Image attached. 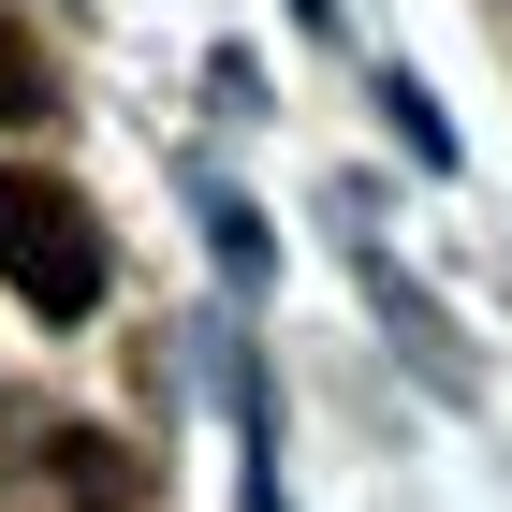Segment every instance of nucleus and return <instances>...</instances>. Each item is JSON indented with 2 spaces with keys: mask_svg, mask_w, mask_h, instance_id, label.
<instances>
[{
  "mask_svg": "<svg viewBox=\"0 0 512 512\" xmlns=\"http://www.w3.org/2000/svg\"><path fill=\"white\" fill-rule=\"evenodd\" d=\"M0 278H15L44 322H88V308H103L118 249H103V220L74 205V176H44V161H15V176H0Z\"/></svg>",
  "mask_w": 512,
  "mask_h": 512,
  "instance_id": "nucleus-1",
  "label": "nucleus"
},
{
  "mask_svg": "<svg viewBox=\"0 0 512 512\" xmlns=\"http://www.w3.org/2000/svg\"><path fill=\"white\" fill-rule=\"evenodd\" d=\"M44 483H59L74 512H147V454H132L118 425H59L44 439Z\"/></svg>",
  "mask_w": 512,
  "mask_h": 512,
  "instance_id": "nucleus-2",
  "label": "nucleus"
},
{
  "mask_svg": "<svg viewBox=\"0 0 512 512\" xmlns=\"http://www.w3.org/2000/svg\"><path fill=\"white\" fill-rule=\"evenodd\" d=\"M0 118L30 132V118H59V74H44V44L15 30V15H0Z\"/></svg>",
  "mask_w": 512,
  "mask_h": 512,
  "instance_id": "nucleus-3",
  "label": "nucleus"
}]
</instances>
